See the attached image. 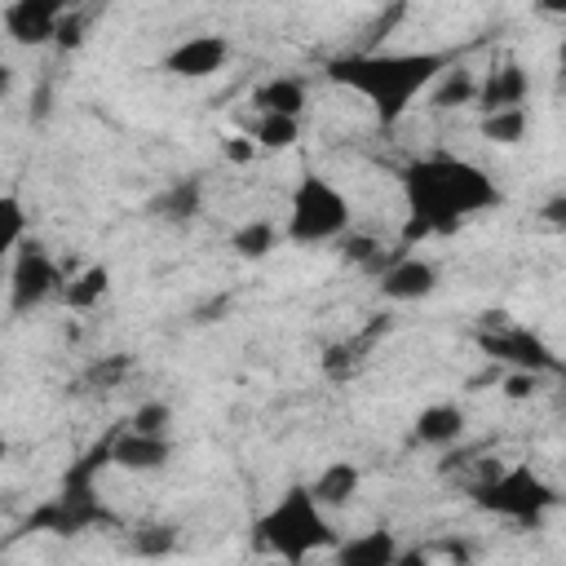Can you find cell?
<instances>
[{
  "instance_id": "44dd1931",
  "label": "cell",
  "mask_w": 566,
  "mask_h": 566,
  "mask_svg": "<svg viewBox=\"0 0 566 566\" xmlns=\"http://www.w3.org/2000/svg\"><path fill=\"white\" fill-rule=\"evenodd\" d=\"M433 111H451V106H464V102H478V80L464 71V66H447L438 80H433V93H429Z\"/></svg>"
},
{
  "instance_id": "e0dca14e",
  "label": "cell",
  "mask_w": 566,
  "mask_h": 566,
  "mask_svg": "<svg viewBox=\"0 0 566 566\" xmlns=\"http://www.w3.org/2000/svg\"><path fill=\"white\" fill-rule=\"evenodd\" d=\"M115 433H119V429L102 433L88 451H80V455L71 460V469L62 473V491H97V473H102L106 464H115Z\"/></svg>"
},
{
  "instance_id": "7402d4cb",
  "label": "cell",
  "mask_w": 566,
  "mask_h": 566,
  "mask_svg": "<svg viewBox=\"0 0 566 566\" xmlns=\"http://www.w3.org/2000/svg\"><path fill=\"white\" fill-rule=\"evenodd\" d=\"M106 292H111V270H106V265H84V270L71 274V283L62 287V296H66L71 310H93Z\"/></svg>"
},
{
  "instance_id": "277c9868",
  "label": "cell",
  "mask_w": 566,
  "mask_h": 566,
  "mask_svg": "<svg viewBox=\"0 0 566 566\" xmlns=\"http://www.w3.org/2000/svg\"><path fill=\"white\" fill-rule=\"evenodd\" d=\"M469 500L482 509V513H495V517H509L517 526H539L548 509L562 504V495L531 469V464H486L478 482H469Z\"/></svg>"
},
{
  "instance_id": "4dcf8cb0",
  "label": "cell",
  "mask_w": 566,
  "mask_h": 566,
  "mask_svg": "<svg viewBox=\"0 0 566 566\" xmlns=\"http://www.w3.org/2000/svg\"><path fill=\"white\" fill-rule=\"evenodd\" d=\"M535 389H539V371H522V367H513V371L504 376V398H513V402L531 398Z\"/></svg>"
},
{
  "instance_id": "8fae6325",
  "label": "cell",
  "mask_w": 566,
  "mask_h": 566,
  "mask_svg": "<svg viewBox=\"0 0 566 566\" xmlns=\"http://www.w3.org/2000/svg\"><path fill=\"white\" fill-rule=\"evenodd\" d=\"M380 296L385 301H424L433 287H438V265L433 261H420L411 252H402L380 279Z\"/></svg>"
},
{
  "instance_id": "d4e9b609",
  "label": "cell",
  "mask_w": 566,
  "mask_h": 566,
  "mask_svg": "<svg viewBox=\"0 0 566 566\" xmlns=\"http://www.w3.org/2000/svg\"><path fill=\"white\" fill-rule=\"evenodd\" d=\"M274 243H279V226H274V221H248V226H239V230L230 234V248H234L243 261L270 256Z\"/></svg>"
},
{
  "instance_id": "7a4b0ae2",
  "label": "cell",
  "mask_w": 566,
  "mask_h": 566,
  "mask_svg": "<svg viewBox=\"0 0 566 566\" xmlns=\"http://www.w3.org/2000/svg\"><path fill=\"white\" fill-rule=\"evenodd\" d=\"M451 66V53L442 49H411V53H380V49H363V53H340L332 57L323 71L332 84L367 97V106L376 111L380 124H398L411 102L433 88V80Z\"/></svg>"
},
{
  "instance_id": "4316f807",
  "label": "cell",
  "mask_w": 566,
  "mask_h": 566,
  "mask_svg": "<svg viewBox=\"0 0 566 566\" xmlns=\"http://www.w3.org/2000/svg\"><path fill=\"white\" fill-rule=\"evenodd\" d=\"M128 367H133L128 354H106V358H97V363L84 371V385H93V389H115V385L128 376Z\"/></svg>"
},
{
  "instance_id": "4fadbf2b",
  "label": "cell",
  "mask_w": 566,
  "mask_h": 566,
  "mask_svg": "<svg viewBox=\"0 0 566 566\" xmlns=\"http://www.w3.org/2000/svg\"><path fill=\"white\" fill-rule=\"evenodd\" d=\"M389 327H394V323H389V314H371V323H367L358 336H349V340H340V345H332V349L323 354V371H327V376H336V380L354 376V371H358V363L367 358V349H371Z\"/></svg>"
},
{
  "instance_id": "6da1fadb",
  "label": "cell",
  "mask_w": 566,
  "mask_h": 566,
  "mask_svg": "<svg viewBox=\"0 0 566 566\" xmlns=\"http://www.w3.org/2000/svg\"><path fill=\"white\" fill-rule=\"evenodd\" d=\"M402 195H407L402 248H416L433 234H455L464 217L500 203L495 181L460 155H420V159H411L402 168Z\"/></svg>"
},
{
  "instance_id": "d6a6232c",
  "label": "cell",
  "mask_w": 566,
  "mask_h": 566,
  "mask_svg": "<svg viewBox=\"0 0 566 566\" xmlns=\"http://www.w3.org/2000/svg\"><path fill=\"white\" fill-rule=\"evenodd\" d=\"M221 150H226V159H230V164H239V168H243V164H252V159H256V150H261V146H256V137L234 133V137H226V142H221Z\"/></svg>"
},
{
  "instance_id": "cb8c5ba5",
  "label": "cell",
  "mask_w": 566,
  "mask_h": 566,
  "mask_svg": "<svg viewBox=\"0 0 566 566\" xmlns=\"http://www.w3.org/2000/svg\"><path fill=\"white\" fill-rule=\"evenodd\" d=\"M526 111L522 106H504V111H486L482 115V137L495 146H517L526 137Z\"/></svg>"
},
{
  "instance_id": "9c48e42d",
  "label": "cell",
  "mask_w": 566,
  "mask_h": 566,
  "mask_svg": "<svg viewBox=\"0 0 566 566\" xmlns=\"http://www.w3.org/2000/svg\"><path fill=\"white\" fill-rule=\"evenodd\" d=\"M230 57V40L226 35H190L177 49H168V57L159 62L168 75L177 80H208L212 71H221Z\"/></svg>"
},
{
  "instance_id": "5bb4252c",
  "label": "cell",
  "mask_w": 566,
  "mask_h": 566,
  "mask_svg": "<svg viewBox=\"0 0 566 566\" xmlns=\"http://www.w3.org/2000/svg\"><path fill=\"white\" fill-rule=\"evenodd\" d=\"M203 212V181L199 177H177L168 190H159L150 199V217L168 221V226H186Z\"/></svg>"
},
{
  "instance_id": "9a60e30c",
  "label": "cell",
  "mask_w": 566,
  "mask_h": 566,
  "mask_svg": "<svg viewBox=\"0 0 566 566\" xmlns=\"http://www.w3.org/2000/svg\"><path fill=\"white\" fill-rule=\"evenodd\" d=\"M526 88H531L526 71L517 62H504V66L486 71V80L478 84V106H482V115L486 111H504V106H522L526 102Z\"/></svg>"
},
{
  "instance_id": "83f0119b",
  "label": "cell",
  "mask_w": 566,
  "mask_h": 566,
  "mask_svg": "<svg viewBox=\"0 0 566 566\" xmlns=\"http://www.w3.org/2000/svg\"><path fill=\"white\" fill-rule=\"evenodd\" d=\"M124 424L137 429V433H168V424H172V407L159 402V398H150V402H142Z\"/></svg>"
},
{
  "instance_id": "d6986e66",
  "label": "cell",
  "mask_w": 566,
  "mask_h": 566,
  "mask_svg": "<svg viewBox=\"0 0 566 566\" xmlns=\"http://www.w3.org/2000/svg\"><path fill=\"white\" fill-rule=\"evenodd\" d=\"M336 562L340 566H394L398 562V539H394V531H367V535L340 544Z\"/></svg>"
},
{
  "instance_id": "ac0fdd59",
  "label": "cell",
  "mask_w": 566,
  "mask_h": 566,
  "mask_svg": "<svg viewBox=\"0 0 566 566\" xmlns=\"http://www.w3.org/2000/svg\"><path fill=\"white\" fill-rule=\"evenodd\" d=\"M358 482H363V473H358L354 460H332L327 469H318V478L310 482V491H314V500L323 509H340V504H349L358 495Z\"/></svg>"
},
{
  "instance_id": "2e32d148",
  "label": "cell",
  "mask_w": 566,
  "mask_h": 566,
  "mask_svg": "<svg viewBox=\"0 0 566 566\" xmlns=\"http://www.w3.org/2000/svg\"><path fill=\"white\" fill-rule=\"evenodd\" d=\"M411 433H416V442H424V447H455V442L464 438V411H460L455 402H429V407L416 416Z\"/></svg>"
},
{
  "instance_id": "e575fe53",
  "label": "cell",
  "mask_w": 566,
  "mask_h": 566,
  "mask_svg": "<svg viewBox=\"0 0 566 566\" xmlns=\"http://www.w3.org/2000/svg\"><path fill=\"white\" fill-rule=\"evenodd\" d=\"M535 9L548 18H566V0H535Z\"/></svg>"
},
{
  "instance_id": "d590c367",
  "label": "cell",
  "mask_w": 566,
  "mask_h": 566,
  "mask_svg": "<svg viewBox=\"0 0 566 566\" xmlns=\"http://www.w3.org/2000/svg\"><path fill=\"white\" fill-rule=\"evenodd\" d=\"M62 4H66V13H71V9H80V4H84V0H62Z\"/></svg>"
},
{
  "instance_id": "30bf717a",
  "label": "cell",
  "mask_w": 566,
  "mask_h": 566,
  "mask_svg": "<svg viewBox=\"0 0 566 566\" xmlns=\"http://www.w3.org/2000/svg\"><path fill=\"white\" fill-rule=\"evenodd\" d=\"M66 18L62 0H9L4 4V31L18 44H44L57 35V22Z\"/></svg>"
},
{
  "instance_id": "1f68e13d",
  "label": "cell",
  "mask_w": 566,
  "mask_h": 566,
  "mask_svg": "<svg viewBox=\"0 0 566 566\" xmlns=\"http://www.w3.org/2000/svg\"><path fill=\"white\" fill-rule=\"evenodd\" d=\"M62 49H80L84 44V13L80 9H71L62 22H57V35H53Z\"/></svg>"
},
{
  "instance_id": "484cf974",
  "label": "cell",
  "mask_w": 566,
  "mask_h": 566,
  "mask_svg": "<svg viewBox=\"0 0 566 566\" xmlns=\"http://www.w3.org/2000/svg\"><path fill=\"white\" fill-rule=\"evenodd\" d=\"M172 548H177V531L164 526V522H155V526H137L133 539H128V553H137V557H168Z\"/></svg>"
},
{
  "instance_id": "f1b7e54d",
  "label": "cell",
  "mask_w": 566,
  "mask_h": 566,
  "mask_svg": "<svg viewBox=\"0 0 566 566\" xmlns=\"http://www.w3.org/2000/svg\"><path fill=\"white\" fill-rule=\"evenodd\" d=\"M0 217H4V248L13 252V248L22 243V234H27V212H22L18 195H4V199H0Z\"/></svg>"
},
{
  "instance_id": "52a82bcc",
  "label": "cell",
  "mask_w": 566,
  "mask_h": 566,
  "mask_svg": "<svg viewBox=\"0 0 566 566\" xmlns=\"http://www.w3.org/2000/svg\"><path fill=\"white\" fill-rule=\"evenodd\" d=\"M57 287H66V283H62V270L53 265V256L35 239H22L13 248V265H9V310L13 314H31Z\"/></svg>"
},
{
  "instance_id": "603a6c76",
  "label": "cell",
  "mask_w": 566,
  "mask_h": 566,
  "mask_svg": "<svg viewBox=\"0 0 566 566\" xmlns=\"http://www.w3.org/2000/svg\"><path fill=\"white\" fill-rule=\"evenodd\" d=\"M252 137H256V146H261V150H287V146H296V137H301V115L261 111V115H256Z\"/></svg>"
},
{
  "instance_id": "ba28073f",
  "label": "cell",
  "mask_w": 566,
  "mask_h": 566,
  "mask_svg": "<svg viewBox=\"0 0 566 566\" xmlns=\"http://www.w3.org/2000/svg\"><path fill=\"white\" fill-rule=\"evenodd\" d=\"M111 522H115V513L97 500V491H57L40 509H31V517L22 526L27 531H49V535H80V531L111 526Z\"/></svg>"
},
{
  "instance_id": "3957f363",
  "label": "cell",
  "mask_w": 566,
  "mask_h": 566,
  "mask_svg": "<svg viewBox=\"0 0 566 566\" xmlns=\"http://www.w3.org/2000/svg\"><path fill=\"white\" fill-rule=\"evenodd\" d=\"M256 544L283 562H305L332 544V526L310 486H287L274 509L256 522Z\"/></svg>"
},
{
  "instance_id": "8d00e7d4",
  "label": "cell",
  "mask_w": 566,
  "mask_h": 566,
  "mask_svg": "<svg viewBox=\"0 0 566 566\" xmlns=\"http://www.w3.org/2000/svg\"><path fill=\"white\" fill-rule=\"evenodd\" d=\"M557 376H562V385H566V363H562V371H557Z\"/></svg>"
},
{
  "instance_id": "f546056e",
  "label": "cell",
  "mask_w": 566,
  "mask_h": 566,
  "mask_svg": "<svg viewBox=\"0 0 566 566\" xmlns=\"http://www.w3.org/2000/svg\"><path fill=\"white\" fill-rule=\"evenodd\" d=\"M380 248H385V243H380L376 234H349L345 248H340V261H345V265H367Z\"/></svg>"
},
{
  "instance_id": "5b68a950",
  "label": "cell",
  "mask_w": 566,
  "mask_h": 566,
  "mask_svg": "<svg viewBox=\"0 0 566 566\" xmlns=\"http://www.w3.org/2000/svg\"><path fill=\"white\" fill-rule=\"evenodd\" d=\"M349 230V199L318 172H301L287 199V226L283 234L292 243H332Z\"/></svg>"
},
{
  "instance_id": "7c38bea8",
  "label": "cell",
  "mask_w": 566,
  "mask_h": 566,
  "mask_svg": "<svg viewBox=\"0 0 566 566\" xmlns=\"http://www.w3.org/2000/svg\"><path fill=\"white\" fill-rule=\"evenodd\" d=\"M172 455L168 433H137V429H119L115 433V469L128 473H155L164 469Z\"/></svg>"
},
{
  "instance_id": "836d02e7",
  "label": "cell",
  "mask_w": 566,
  "mask_h": 566,
  "mask_svg": "<svg viewBox=\"0 0 566 566\" xmlns=\"http://www.w3.org/2000/svg\"><path fill=\"white\" fill-rule=\"evenodd\" d=\"M539 221H544V226H553V230H566V195H553V199H544V208H539Z\"/></svg>"
},
{
  "instance_id": "ffe728a7",
  "label": "cell",
  "mask_w": 566,
  "mask_h": 566,
  "mask_svg": "<svg viewBox=\"0 0 566 566\" xmlns=\"http://www.w3.org/2000/svg\"><path fill=\"white\" fill-rule=\"evenodd\" d=\"M252 106H256V115H261V111L301 115V111H305V84H301L296 75H274V80H265V84L252 93Z\"/></svg>"
},
{
  "instance_id": "8992f818",
  "label": "cell",
  "mask_w": 566,
  "mask_h": 566,
  "mask_svg": "<svg viewBox=\"0 0 566 566\" xmlns=\"http://www.w3.org/2000/svg\"><path fill=\"white\" fill-rule=\"evenodd\" d=\"M478 349L495 363H509V367H522V371H562V358L522 323H509V314H482V327L473 332Z\"/></svg>"
}]
</instances>
